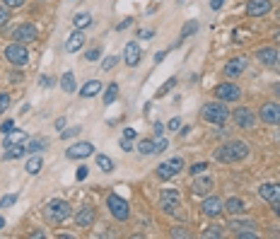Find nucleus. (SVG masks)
Instances as JSON below:
<instances>
[{
    "label": "nucleus",
    "mask_w": 280,
    "mask_h": 239,
    "mask_svg": "<svg viewBox=\"0 0 280 239\" xmlns=\"http://www.w3.org/2000/svg\"><path fill=\"white\" fill-rule=\"evenodd\" d=\"M215 162H222V165H232V162H242L244 157H249V145L244 140H230L220 145L213 152Z\"/></svg>",
    "instance_id": "1"
},
{
    "label": "nucleus",
    "mask_w": 280,
    "mask_h": 239,
    "mask_svg": "<svg viewBox=\"0 0 280 239\" xmlns=\"http://www.w3.org/2000/svg\"><path fill=\"white\" fill-rule=\"evenodd\" d=\"M201 116H203V121H208V123L222 126L225 121L230 119V111H227V107H225V101L217 99V101H208V104H203Z\"/></svg>",
    "instance_id": "2"
},
{
    "label": "nucleus",
    "mask_w": 280,
    "mask_h": 239,
    "mask_svg": "<svg viewBox=\"0 0 280 239\" xmlns=\"http://www.w3.org/2000/svg\"><path fill=\"white\" fill-rule=\"evenodd\" d=\"M106 208H109V213H111L116 220H121V222H126L131 218V205H128V201L121 198V196H116V193H111V196L106 198Z\"/></svg>",
    "instance_id": "3"
},
{
    "label": "nucleus",
    "mask_w": 280,
    "mask_h": 239,
    "mask_svg": "<svg viewBox=\"0 0 280 239\" xmlns=\"http://www.w3.org/2000/svg\"><path fill=\"white\" fill-rule=\"evenodd\" d=\"M46 213L53 222H66L68 218L73 215V208H70V203L63 201V198H53V201L46 205Z\"/></svg>",
    "instance_id": "4"
},
{
    "label": "nucleus",
    "mask_w": 280,
    "mask_h": 239,
    "mask_svg": "<svg viewBox=\"0 0 280 239\" xmlns=\"http://www.w3.org/2000/svg\"><path fill=\"white\" fill-rule=\"evenodd\" d=\"M5 58H8L12 65H17V68H22V65L29 63V51L24 44H19V41H15V44H10V46H5Z\"/></svg>",
    "instance_id": "5"
},
{
    "label": "nucleus",
    "mask_w": 280,
    "mask_h": 239,
    "mask_svg": "<svg viewBox=\"0 0 280 239\" xmlns=\"http://www.w3.org/2000/svg\"><path fill=\"white\" fill-rule=\"evenodd\" d=\"M179 203H181V196H179L177 189H164L159 193V208L167 215H174L179 210Z\"/></svg>",
    "instance_id": "6"
},
{
    "label": "nucleus",
    "mask_w": 280,
    "mask_h": 239,
    "mask_svg": "<svg viewBox=\"0 0 280 239\" xmlns=\"http://www.w3.org/2000/svg\"><path fill=\"white\" fill-rule=\"evenodd\" d=\"M181 169H184V160H181V157H172V160H167V162H162L155 172H157L159 179L167 181V179H172V176H177Z\"/></svg>",
    "instance_id": "7"
},
{
    "label": "nucleus",
    "mask_w": 280,
    "mask_h": 239,
    "mask_svg": "<svg viewBox=\"0 0 280 239\" xmlns=\"http://www.w3.org/2000/svg\"><path fill=\"white\" fill-rule=\"evenodd\" d=\"M259 119L268 126H280V104L275 101H266L261 109H259Z\"/></svg>",
    "instance_id": "8"
},
{
    "label": "nucleus",
    "mask_w": 280,
    "mask_h": 239,
    "mask_svg": "<svg viewBox=\"0 0 280 239\" xmlns=\"http://www.w3.org/2000/svg\"><path fill=\"white\" fill-rule=\"evenodd\" d=\"M39 37V29L32 24V22H24V24H19L15 32H12V39L19 41V44H32V41H37Z\"/></svg>",
    "instance_id": "9"
},
{
    "label": "nucleus",
    "mask_w": 280,
    "mask_h": 239,
    "mask_svg": "<svg viewBox=\"0 0 280 239\" xmlns=\"http://www.w3.org/2000/svg\"><path fill=\"white\" fill-rule=\"evenodd\" d=\"M215 97L220 101H237L242 97V90H239L234 83H220L215 87Z\"/></svg>",
    "instance_id": "10"
},
{
    "label": "nucleus",
    "mask_w": 280,
    "mask_h": 239,
    "mask_svg": "<svg viewBox=\"0 0 280 239\" xmlns=\"http://www.w3.org/2000/svg\"><path fill=\"white\" fill-rule=\"evenodd\" d=\"M232 114L234 123L239 126V128H251L254 123H256V114H254L251 109H246V107H237L234 111H230Z\"/></svg>",
    "instance_id": "11"
},
{
    "label": "nucleus",
    "mask_w": 280,
    "mask_h": 239,
    "mask_svg": "<svg viewBox=\"0 0 280 239\" xmlns=\"http://www.w3.org/2000/svg\"><path fill=\"white\" fill-rule=\"evenodd\" d=\"M246 65H249V58H246V56H237V58H232V61H227V65H225V75H227L230 80H234V77H239V75L246 70Z\"/></svg>",
    "instance_id": "12"
},
{
    "label": "nucleus",
    "mask_w": 280,
    "mask_h": 239,
    "mask_svg": "<svg viewBox=\"0 0 280 239\" xmlns=\"http://www.w3.org/2000/svg\"><path fill=\"white\" fill-rule=\"evenodd\" d=\"M201 210L206 213L208 218H217L220 213H225V201L222 198H217V196H206V198H203V205H201Z\"/></svg>",
    "instance_id": "13"
},
{
    "label": "nucleus",
    "mask_w": 280,
    "mask_h": 239,
    "mask_svg": "<svg viewBox=\"0 0 280 239\" xmlns=\"http://www.w3.org/2000/svg\"><path fill=\"white\" fill-rule=\"evenodd\" d=\"M94 152L92 143H75L66 150V157L68 160H85V157H90Z\"/></svg>",
    "instance_id": "14"
},
{
    "label": "nucleus",
    "mask_w": 280,
    "mask_h": 239,
    "mask_svg": "<svg viewBox=\"0 0 280 239\" xmlns=\"http://www.w3.org/2000/svg\"><path fill=\"white\" fill-rule=\"evenodd\" d=\"M271 12V0H249L246 3V15L249 17H263Z\"/></svg>",
    "instance_id": "15"
},
{
    "label": "nucleus",
    "mask_w": 280,
    "mask_h": 239,
    "mask_svg": "<svg viewBox=\"0 0 280 239\" xmlns=\"http://www.w3.org/2000/svg\"><path fill=\"white\" fill-rule=\"evenodd\" d=\"M256 58H259V61H261L263 65H268V68H275V65L280 63V54H278V48H271V46L259 48V51H256Z\"/></svg>",
    "instance_id": "16"
},
{
    "label": "nucleus",
    "mask_w": 280,
    "mask_h": 239,
    "mask_svg": "<svg viewBox=\"0 0 280 239\" xmlns=\"http://www.w3.org/2000/svg\"><path fill=\"white\" fill-rule=\"evenodd\" d=\"M94 218H97V210L90 208V205H85V208H80V210L75 213L77 227H90V225H94Z\"/></svg>",
    "instance_id": "17"
},
{
    "label": "nucleus",
    "mask_w": 280,
    "mask_h": 239,
    "mask_svg": "<svg viewBox=\"0 0 280 239\" xmlns=\"http://www.w3.org/2000/svg\"><path fill=\"white\" fill-rule=\"evenodd\" d=\"M140 56H143V51H140V46L135 44V41H131V44H126V48H123V61H126V65H138L140 63Z\"/></svg>",
    "instance_id": "18"
},
{
    "label": "nucleus",
    "mask_w": 280,
    "mask_h": 239,
    "mask_svg": "<svg viewBox=\"0 0 280 239\" xmlns=\"http://www.w3.org/2000/svg\"><path fill=\"white\" fill-rule=\"evenodd\" d=\"M82 44H85V29H75L66 41V51L68 54H75V51L82 48Z\"/></svg>",
    "instance_id": "19"
},
{
    "label": "nucleus",
    "mask_w": 280,
    "mask_h": 239,
    "mask_svg": "<svg viewBox=\"0 0 280 239\" xmlns=\"http://www.w3.org/2000/svg\"><path fill=\"white\" fill-rule=\"evenodd\" d=\"M259 196L268 203H278L280 201V184H263L259 189Z\"/></svg>",
    "instance_id": "20"
},
{
    "label": "nucleus",
    "mask_w": 280,
    "mask_h": 239,
    "mask_svg": "<svg viewBox=\"0 0 280 239\" xmlns=\"http://www.w3.org/2000/svg\"><path fill=\"white\" fill-rule=\"evenodd\" d=\"M208 191H213V179L198 174L196 181H193V193L196 196H208Z\"/></svg>",
    "instance_id": "21"
},
{
    "label": "nucleus",
    "mask_w": 280,
    "mask_h": 239,
    "mask_svg": "<svg viewBox=\"0 0 280 239\" xmlns=\"http://www.w3.org/2000/svg\"><path fill=\"white\" fill-rule=\"evenodd\" d=\"M24 152H27V150H24V143H17V145H5L3 157L10 162V160H19V157H24Z\"/></svg>",
    "instance_id": "22"
},
{
    "label": "nucleus",
    "mask_w": 280,
    "mask_h": 239,
    "mask_svg": "<svg viewBox=\"0 0 280 239\" xmlns=\"http://www.w3.org/2000/svg\"><path fill=\"white\" fill-rule=\"evenodd\" d=\"M80 92H82L85 99H92V97H97V94L102 92V83H99V80H90V83L82 85V90H80Z\"/></svg>",
    "instance_id": "23"
},
{
    "label": "nucleus",
    "mask_w": 280,
    "mask_h": 239,
    "mask_svg": "<svg viewBox=\"0 0 280 239\" xmlns=\"http://www.w3.org/2000/svg\"><path fill=\"white\" fill-rule=\"evenodd\" d=\"M225 213H230V215H242L244 201L242 198H227V201H225Z\"/></svg>",
    "instance_id": "24"
},
{
    "label": "nucleus",
    "mask_w": 280,
    "mask_h": 239,
    "mask_svg": "<svg viewBox=\"0 0 280 239\" xmlns=\"http://www.w3.org/2000/svg\"><path fill=\"white\" fill-rule=\"evenodd\" d=\"M27 133H24V130H19V128H12L8 133V136H5V145H17V143H27Z\"/></svg>",
    "instance_id": "25"
},
{
    "label": "nucleus",
    "mask_w": 280,
    "mask_h": 239,
    "mask_svg": "<svg viewBox=\"0 0 280 239\" xmlns=\"http://www.w3.org/2000/svg\"><path fill=\"white\" fill-rule=\"evenodd\" d=\"M41 167H44V160H41V157L39 155H32L27 160V165H24V169H27V174H39V172H41Z\"/></svg>",
    "instance_id": "26"
},
{
    "label": "nucleus",
    "mask_w": 280,
    "mask_h": 239,
    "mask_svg": "<svg viewBox=\"0 0 280 239\" xmlns=\"http://www.w3.org/2000/svg\"><path fill=\"white\" fill-rule=\"evenodd\" d=\"M61 87H63V92L73 94L75 90H77V85H75V75L68 70V73H63V77H61Z\"/></svg>",
    "instance_id": "27"
},
{
    "label": "nucleus",
    "mask_w": 280,
    "mask_h": 239,
    "mask_svg": "<svg viewBox=\"0 0 280 239\" xmlns=\"http://www.w3.org/2000/svg\"><path fill=\"white\" fill-rule=\"evenodd\" d=\"M73 22H75V27L77 29H87L92 24V15H90V12H77L73 17Z\"/></svg>",
    "instance_id": "28"
},
{
    "label": "nucleus",
    "mask_w": 280,
    "mask_h": 239,
    "mask_svg": "<svg viewBox=\"0 0 280 239\" xmlns=\"http://www.w3.org/2000/svg\"><path fill=\"white\" fill-rule=\"evenodd\" d=\"M46 147H48V140H41V138L24 143V150H27V152H41V150H46Z\"/></svg>",
    "instance_id": "29"
},
{
    "label": "nucleus",
    "mask_w": 280,
    "mask_h": 239,
    "mask_svg": "<svg viewBox=\"0 0 280 239\" xmlns=\"http://www.w3.org/2000/svg\"><path fill=\"white\" fill-rule=\"evenodd\" d=\"M193 32H198V22H196V19H191V22H186V24H184V29H181V34H179V44H181L184 39H188V37H191Z\"/></svg>",
    "instance_id": "30"
},
{
    "label": "nucleus",
    "mask_w": 280,
    "mask_h": 239,
    "mask_svg": "<svg viewBox=\"0 0 280 239\" xmlns=\"http://www.w3.org/2000/svg\"><path fill=\"white\" fill-rule=\"evenodd\" d=\"M97 167H99L102 172H106V174H111V172H114V162H111V157H106V155H97Z\"/></svg>",
    "instance_id": "31"
},
{
    "label": "nucleus",
    "mask_w": 280,
    "mask_h": 239,
    "mask_svg": "<svg viewBox=\"0 0 280 239\" xmlns=\"http://www.w3.org/2000/svg\"><path fill=\"white\" fill-rule=\"evenodd\" d=\"M119 99V85L111 83L106 87V94H104V104H114V101Z\"/></svg>",
    "instance_id": "32"
},
{
    "label": "nucleus",
    "mask_w": 280,
    "mask_h": 239,
    "mask_svg": "<svg viewBox=\"0 0 280 239\" xmlns=\"http://www.w3.org/2000/svg\"><path fill=\"white\" fill-rule=\"evenodd\" d=\"M138 152L140 155H155V140H140Z\"/></svg>",
    "instance_id": "33"
},
{
    "label": "nucleus",
    "mask_w": 280,
    "mask_h": 239,
    "mask_svg": "<svg viewBox=\"0 0 280 239\" xmlns=\"http://www.w3.org/2000/svg\"><path fill=\"white\" fill-rule=\"evenodd\" d=\"M232 230H234V232L256 230V222H251V220H234V222H232Z\"/></svg>",
    "instance_id": "34"
},
{
    "label": "nucleus",
    "mask_w": 280,
    "mask_h": 239,
    "mask_svg": "<svg viewBox=\"0 0 280 239\" xmlns=\"http://www.w3.org/2000/svg\"><path fill=\"white\" fill-rule=\"evenodd\" d=\"M174 87H177V77H169L167 83H164V85H162V87H159V90H157V97H164V94H167V92H172Z\"/></svg>",
    "instance_id": "35"
},
{
    "label": "nucleus",
    "mask_w": 280,
    "mask_h": 239,
    "mask_svg": "<svg viewBox=\"0 0 280 239\" xmlns=\"http://www.w3.org/2000/svg\"><path fill=\"white\" fill-rule=\"evenodd\" d=\"M116 63H119V56H106V58H104V63H102V70H104V73H109Z\"/></svg>",
    "instance_id": "36"
},
{
    "label": "nucleus",
    "mask_w": 280,
    "mask_h": 239,
    "mask_svg": "<svg viewBox=\"0 0 280 239\" xmlns=\"http://www.w3.org/2000/svg\"><path fill=\"white\" fill-rule=\"evenodd\" d=\"M203 237H206V239H215V237L220 239V237H222V227H208V230L203 232Z\"/></svg>",
    "instance_id": "37"
},
{
    "label": "nucleus",
    "mask_w": 280,
    "mask_h": 239,
    "mask_svg": "<svg viewBox=\"0 0 280 239\" xmlns=\"http://www.w3.org/2000/svg\"><path fill=\"white\" fill-rule=\"evenodd\" d=\"M15 201H17V196H15V193H10V196H3V198H0V208L5 210V208H10V205H15Z\"/></svg>",
    "instance_id": "38"
},
{
    "label": "nucleus",
    "mask_w": 280,
    "mask_h": 239,
    "mask_svg": "<svg viewBox=\"0 0 280 239\" xmlns=\"http://www.w3.org/2000/svg\"><path fill=\"white\" fill-rule=\"evenodd\" d=\"M206 169H208V165H206V162H196V165L191 167L188 172H191V174H193V176H198V174H203Z\"/></svg>",
    "instance_id": "39"
},
{
    "label": "nucleus",
    "mask_w": 280,
    "mask_h": 239,
    "mask_svg": "<svg viewBox=\"0 0 280 239\" xmlns=\"http://www.w3.org/2000/svg\"><path fill=\"white\" fill-rule=\"evenodd\" d=\"M10 19V8H5V5H0V27H5Z\"/></svg>",
    "instance_id": "40"
},
{
    "label": "nucleus",
    "mask_w": 280,
    "mask_h": 239,
    "mask_svg": "<svg viewBox=\"0 0 280 239\" xmlns=\"http://www.w3.org/2000/svg\"><path fill=\"white\" fill-rule=\"evenodd\" d=\"M77 133H80V126H75V128H63V133H61V138L63 140H68V138H75V136H77Z\"/></svg>",
    "instance_id": "41"
},
{
    "label": "nucleus",
    "mask_w": 280,
    "mask_h": 239,
    "mask_svg": "<svg viewBox=\"0 0 280 239\" xmlns=\"http://www.w3.org/2000/svg\"><path fill=\"white\" fill-rule=\"evenodd\" d=\"M10 107V94L0 92V114H5V109Z\"/></svg>",
    "instance_id": "42"
},
{
    "label": "nucleus",
    "mask_w": 280,
    "mask_h": 239,
    "mask_svg": "<svg viewBox=\"0 0 280 239\" xmlns=\"http://www.w3.org/2000/svg\"><path fill=\"white\" fill-rule=\"evenodd\" d=\"M167 138H162V136H159L157 140H155V152H162V150H167Z\"/></svg>",
    "instance_id": "43"
},
{
    "label": "nucleus",
    "mask_w": 280,
    "mask_h": 239,
    "mask_svg": "<svg viewBox=\"0 0 280 239\" xmlns=\"http://www.w3.org/2000/svg\"><path fill=\"white\" fill-rule=\"evenodd\" d=\"M87 174H90V169H87V167H80V169L75 172V179H77V181H85V179H87Z\"/></svg>",
    "instance_id": "44"
},
{
    "label": "nucleus",
    "mask_w": 280,
    "mask_h": 239,
    "mask_svg": "<svg viewBox=\"0 0 280 239\" xmlns=\"http://www.w3.org/2000/svg\"><path fill=\"white\" fill-rule=\"evenodd\" d=\"M3 5H5V8H22V5H24V0H3Z\"/></svg>",
    "instance_id": "45"
},
{
    "label": "nucleus",
    "mask_w": 280,
    "mask_h": 239,
    "mask_svg": "<svg viewBox=\"0 0 280 239\" xmlns=\"http://www.w3.org/2000/svg\"><path fill=\"white\" fill-rule=\"evenodd\" d=\"M85 58H87V61H97V58H99V48H90V51L85 54Z\"/></svg>",
    "instance_id": "46"
},
{
    "label": "nucleus",
    "mask_w": 280,
    "mask_h": 239,
    "mask_svg": "<svg viewBox=\"0 0 280 239\" xmlns=\"http://www.w3.org/2000/svg\"><path fill=\"white\" fill-rule=\"evenodd\" d=\"M51 85H53V80H51L48 75H41V77H39V87H51Z\"/></svg>",
    "instance_id": "47"
},
{
    "label": "nucleus",
    "mask_w": 280,
    "mask_h": 239,
    "mask_svg": "<svg viewBox=\"0 0 280 239\" xmlns=\"http://www.w3.org/2000/svg\"><path fill=\"white\" fill-rule=\"evenodd\" d=\"M12 128H15V123H12V121H3V126H0V130H3V133H5V136H8V133H10V130H12Z\"/></svg>",
    "instance_id": "48"
},
{
    "label": "nucleus",
    "mask_w": 280,
    "mask_h": 239,
    "mask_svg": "<svg viewBox=\"0 0 280 239\" xmlns=\"http://www.w3.org/2000/svg\"><path fill=\"white\" fill-rule=\"evenodd\" d=\"M172 237H181V239H184V237H188V232L184 230V227H174V230H172Z\"/></svg>",
    "instance_id": "49"
},
{
    "label": "nucleus",
    "mask_w": 280,
    "mask_h": 239,
    "mask_svg": "<svg viewBox=\"0 0 280 239\" xmlns=\"http://www.w3.org/2000/svg\"><path fill=\"white\" fill-rule=\"evenodd\" d=\"M167 128H169V130H179V128H181V119H177V116H174V119L169 121Z\"/></svg>",
    "instance_id": "50"
},
{
    "label": "nucleus",
    "mask_w": 280,
    "mask_h": 239,
    "mask_svg": "<svg viewBox=\"0 0 280 239\" xmlns=\"http://www.w3.org/2000/svg\"><path fill=\"white\" fill-rule=\"evenodd\" d=\"M152 37H155V32H152V29H143V32H140V39H145V41H150Z\"/></svg>",
    "instance_id": "51"
},
{
    "label": "nucleus",
    "mask_w": 280,
    "mask_h": 239,
    "mask_svg": "<svg viewBox=\"0 0 280 239\" xmlns=\"http://www.w3.org/2000/svg\"><path fill=\"white\" fill-rule=\"evenodd\" d=\"M121 150H123V152H131V150H133V145H131V140H128V138L121 140Z\"/></svg>",
    "instance_id": "52"
},
{
    "label": "nucleus",
    "mask_w": 280,
    "mask_h": 239,
    "mask_svg": "<svg viewBox=\"0 0 280 239\" xmlns=\"http://www.w3.org/2000/svg\"><path fill=\"white\" fill-rule=\"evenodd\" d=\"M135 136H138V133H135V130H133V128H126V130H123V138L133 140V138H135Z\"/></svg>",
    "instance_id": "53"
},
{
    "label": "nucleus",
    "mask_w": 280,
    "mask_h": 239,
    "mask_svg": "<svg viewBox=\"0 0 280 239\" xmlns=\"http://www.w3.org/2000/svg\"><path fill=\"white\" fill-rule=\"evenodd\" d=\"M131 24H133V19L128 17V19H123V22H119V27H116V29H128Z\"/></svg>",
    "instance_id": "54"
},
{
    "label": "nucleus",
    "mask_w": 280,
    "mask_h": 239,
    "mask_svg": "<svg viewBox=\"0 0 280 239\" xmlns=\"http://www.w3.org/2000/svg\"><path fill=\"white\" fill-rule=\"evenodd\" d=\"M225 5V0H210V8L213 10H220Z\"/></svg>",
    "instance_id": "55"
},
{
    "label": "nucleus",
    "mask_w": 280,
    "mask_h": 239,
    "mask_svg": "<svg viewBox=\"0 0 280 239\" xmlns=\"http://www.w3.org/2000/svg\"><path fill=\"white\" fill-rule=\"evenodd\" d=\"M164 56H167V51H157V54H155V63H162Z\"/></svg>",
    "instance_id": "56"
},
{
    "label": "nucleus",
    "mask_w": 280,
    "mask_h": 239,
    "mask_svg": "<svg viewBox=\"0 0 280 239\" xmlns=\"http://www.w3.org/2000/svg\"><path fill=\"white\" fill-rule=\"evenodd\" d=\"M162 133H164V126H162V123H155V136H162Z\"/></svg>",
    "instance_id": "57"
},
{
    "label": "nucleus",
    "mask_w": 280,
    "mask_h": 239,
    "mask_svg": "<svg viewBox=\"0 0 280 239\" xmlns=\"http://www.w3.org/2000/svg\"><path fill=\"white\" fill-rule=\"evenodd\" d=\"M66 128V119H58L56 121V130H63Z\"/></svg>",
    "instance_id": "58"
},
{
    "label": "nucleus",
    "mask_w": 280,
    "mask_h": 239,
    "mask_svg": "<svg viewBox=\"0 0 280 239\" xmlns=\"http://www.w3.org/2000/svg\"><path fill=\"white\" fill-rule=\"evenodd\" d=\"M273 213H275V215L280 218V201H278V203H273Z\"/></svg>",
    "instance_id": "59"
},
{
    "label": "nucleus",
    "mask_w": 280,
    "mask_h": 239,
    "mask_svg": "<svg viewBox=\"0 0 280 239\" xmlns=\"http://www.w3.org/2000/svg\"><path fill=\"white\" fill-rule=\"evenodd\" d=\"M273 92H275V94H280V83L275 85V87H273Z\"/></svg>",
    "instance_id": "60"
},
{
    "label": "nucleus",
    "mask_w": 280,
    "mask_h": 239,
    "mask_svg": "<svg viewBox=\"0 0 280 239\" xmlns=\"http://www.w3.org/2000/svg\"><path fill=\"white\" fill-rule=\"evenodd\" d=\"M3 227H5V220H3V218H0V230H3Z\"/></svg>",
    "instance_id": "61"
},
{
    "label": "nucleus",
    "mask_w": 280,
    "mask_h": 239,
    "mask_svg": "<svg viewBox=\"0 0 280 239\" xmlns=\"http://www.w3.org/2000/svg\"><path fill=\"white\" fill-rule=\"evenodd\" d=\"M275 41H280V32H275Z\"/></svg>",
    "instance_id": "62"
}]
</instances>
